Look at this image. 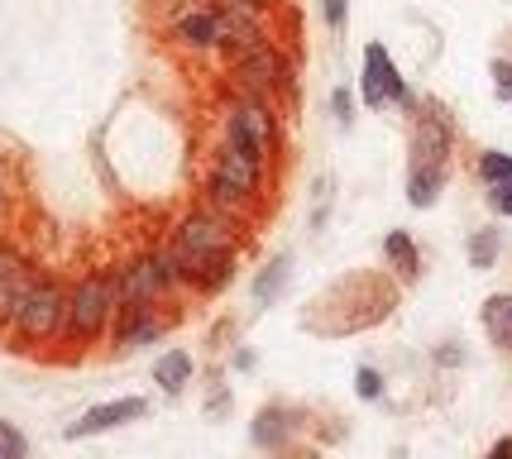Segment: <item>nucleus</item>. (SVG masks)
Listing matches in <instances>:
<instances>
[{"mask_svg":"<svg viewBox=\"0 0 512 459\" xmlns=\"http://www.w3.org/2000/svg\"><path fill=\"white\" fill-rule=\"evenodd\" d=\"M450 153V125L441 115H417V125H412V163H446Z\"/></svg>","mask_w":512,"mask_h":459,"instance_id":"9b49d317","label":"nucleus"},{"mask_svg":"<svg viewBox=\"0 0 512 459\" xmlns=\"http://www.w3.org/2000/svg\"><path fill=\"white\" fill-rule=\"evenodd\" d=\"M34 268L15 254V249H0V316H10V306L20 302V292L29 287Z\"/></svg>","mask_w":512,"mask_h":459,"instance_id":"ddd939ff","label":"nucleus"},{"mask_svg":"<svg viewBox=\"0 0 512 459\" xmlns=\"http://www.w3.org/2000/svg\"><path fill=\"white\" fill-rule=\"evenodd\" d=\"M484 330L498 350H512V292H493L484 302Z\"/></svg>","mask_w":512,"mask_h":459,"instance_id":"2eb2a0df","label":"nucleus"},{"mask_svg":"<svg viewBox=\"0 0 512 459\" xmlns=\"http://www.w3.org/2000/svg\"><path fill=\"white\" fill-rule=\"evenodd\" d=\"M259 187H264V163H254V158H245L240 149L225 144V149L216 153L211 182H206L211 206H221V211H245L249 201L259 197Z\"/></svg>","mask_w":512,"mask_h":459,"instance_id":"20e7f679","label":"nucleus"},{"mask_svg":"<svg viewBox=\"0 0 512 459\" xmlns=\"http://www.w3.org/2000/svg\"><path fill=\"white\" fill-rule=\"evenodd\" d=\"M268 0H225V10H245V15H264Z\"/></svg>","mask_w":512,"mask_h":459,"instance_id":"bb28decb","label":"nucleus"},{"mask_svg":"<svg viewBox=\"0 0 512 459\" xmlns=\"http://www.w3.org/2000/svg\"><path fill=\"white\" fill-rule=\"evenodd\" d=\"M29 455V440L24 431H15L10 421H0V459H24Z\"/></svg>","mask_w":512,"mask_h":459,"instance_id":"412c9836","label":"nucleus"},{"mask_svg":"<svg viewBox=\"0 0 512 459\" xmlns=\"http://www.w3.org/2000/svg\"><path fill=\"white\" fill-rule=\"evenodd\" d=\"M178 34L187 48H216L221 44V15H211V10H192V15H182L178 20Z\"/></svg>","mask_w":512,"mask_h":459,"instance_id":"4468645a","label":"nucleus"},{"mask_svg":"<svg viewBox=\"0 0 512 459\" xmlns=\"http://www.w3.org/2000/svg\"><path fill=\"white\" fill-rule=\"evenodd\" d=\"M139 416H149V402L144 397H115V402H101V407H87V412L77 416L72 426H67L63 436L67 440H87V436H106V431H120V426H130Z\"/></svg>","mask_w":512,"mask_h":459,"instance_id":"6e6552de","label":"nucleus"},{"mask_svg":"<svg viewBox=\"0 0 512 459\" xmlns=\"http://www.w3.org/2000/svg\"><path fill=\"white\" fill-rule=\"evenodd\" d=\"M173 268H178V283H192L201 292H216V287L230 283L235 273V225L216 211H192L173 230V240L163 249Z\"/></svg>","mask_w":512,"mask_h":459,"instance_id":"f257e3e1","label":"nucleus"},{"mask_svg":"<svg viewBox=\"0 0 512 459\" xmlns=\"http://www.w3.org/2000/svg\"><path fill=\"white\" fill-rule=\"evenodd\" d=\"M225 144L240 149L254 163H268V153L278 144V125H273V110L259 96H245L240 106H230L225 115Z\"/></svg>","mask_w":512,"mask_h":459,"instance_id":"39448f33","label":"nucleus"},{"mask_svg":"<svg viewBox=\"0 0 512 459\" xmlns=\"http://www.w3.org/2000/svg\"><path fill=\"white\" fill-rule=\"evenodd\" d=\"M355 393L364 397V402H379V397H383V373L364 364V369L355 373Z\"/></svg>","mask_w":512,"mask_h":459,"instance_id":"4be33fe9","label":"nucleus"},{"mask_svg":"<svg viewBox=\"0 0 512 459\" xmlns=\"http://www.w3.org/2000/svg\"><path fill=\"white\" fill-rule=\"evenodd\" d=\"M498 455H512V440H498V445H493V459Z\"/></svg>","mask_w":512,"mask_h":459,"instance_id":"cd10ccee","label":"nucleus"},{"mask_svg":"<svg viewBox=\"0 0 512 459\" xmlns=\"http://www.w3.org/2000/svg\"><path fill=\"white\" fill-rule=\"evenodd\" d=\"M115 316H120V326H115V345L120 350H144V345L163 340V330H168V321L158 316L154 306H115Z\"/></svg>","mask_w":512,"mask_h":459,"instance_id":"1a4fd4ad","label":"nucleus"},{"mask_svg":"<svg viewBox=\"0 0 512 459\" xmlns=\"http://www.w3.org/2000/svg\"><path fill=\"white\" fill-rule=\"evenodd\" d=\"M20 340H34V345H44L53 335H63L67 326V292L53 278H29V287L20 292V302L10 306V316H5Z\"/></svg>","mask_w":512,"mask_h":459,"instance_id":"7ed1b4c3","label":"nucleus"},{"mask_svg":"<svg viewBox=\"0 0 512 459\" xmlns=\"http://www.w3.org/2000/svg\"><path fill=\"white\" fill-rule=\"evenodd\" d=\"M493 87L503 101H512V63H493Z\"/></svg>","mask_w":512,"mask_h":459,"instance_id":"a878e982","label":"nucleus"},{"mask_svg":"<svg viewBox=\"0 0 512 459\" xmlns=\"http://www.w3.org/2000/svg\"><path fill=\"white\" fill-rule=\"evenodd\" d=\"M235 72H240V87H245V96H259V101H268V96L278 91V58H273V48H268V44L240 53Z\"/></svg>","mask_w":512,"mask_h":459,"instance_id":"9d476101","label":"nucleus"},{"mask_svg":"<svg viewBox=\"0 0 512 459\" xmlns=\"http://www.w3.org/2000/svg\"><path fill=\"white\" fill-rule=\"evenodd\" d=\"M489 206L498 211V216H512V177H503V182H489Z\"/></svg>","mask_w":512,"mask_h":459,"instance_id":"5701e85b","label":"nucleus"},{"mask_svg":"<svg viewBox=\"0 0 512 459\" xmlns=\"http://www.w3.org/2000/svg\"><path fill=\"white\" fill-rule=\"evenodd\" d=\"M288 268H292V259L288 254H278V259H268L264 268H259V278H254V302L259 306H268L283 287H288Z\"/></svg>","mask_w":512,"mask_h":459,"instance_id":"a211bd4d","label":"nucleus"},{"mask_svg":"<svg viewBox=\"0 0 512 459\" xmlns=\"http://www.w3.org/2000/svg\"><path fill=\"white\" fill-rule=\"evenodd\" d=\"M154 383L163 388V393H173L178 397L187 383H192V354L187 350H168L163 359L154 364Z\"/></svg>","mask_w":512,"mask_h":459,"instance_id":"dca6fc26","label":"nucleus"},{"mask_svg":"<svg viewBox=\"0 0 512 459\" xmlns=\"http://www.w3.org/2000/svg\"><path fill=\"white\" fill-rule=\"evenodd\" d=\"M383 254H388V263L398 268L402 278H417L422 273V254H417V244H412L407 230H388L383 235Z\"/></svg>","mask_w":512,"mask_h":459,"instance_id":"f3484780","label":"nucleus"},{"mask_svg":"<svg viewBox=\"0 0 512 459\" xmlns=\"http://www.w3.org/2000/svg\"><path fill=\"white\" fill-rule=\"evenodd\" d=\"M0 197H5V187H0Z\"/></svg>","mask_w":512,"mask_h":459,"instance_id":"c85d7f7f","label":"nucleus"},{"mask_svg":"<svg viewBox=\"0 0 512 459\" xmlns=\"http://www.w3.org/2000/svg\"><path fill=\"white\" fill-rule=\"evenodd\" d=\"M321 15L331 29H345V15H350V0H321Z\"/></svg>","mask_w":512,"mask_h":459,"instance_id":"b1692460","label":"nucleus"},{"mask_svg":"<svg viewBox=\"0 0 512 459\" xmlns=\"http://www.w3.org/2000/svg\"><path fill=\"white\" fill-rule=\"evenodd\" d=\"M331 106H335V120H340V125H350V120H355V101H350V87L335 91Z\"/></svg>","mask_w":512,"mask_h":459,"instance_id":"393cba45","label":"nucleus"},{"mask_svg":"<svg viewBox=\"0 0 512 459\" xmlns=\"http://www.w3.org/2000/svg\"><path fill=\"white\" fill-rule=\"evenodd\" d=\"M441 187H446V163H412V173H407V201L426 211V206H436L441 201Z\"/></svg>","mask_w":512,"mask_h":459,"instance_id":"f8f14e48","label":"nucleus"},{"mask_svg":"<svg viewBox=\"0 0 512 459\" xmlns=\"http://www.w3.org/2000/svg\"><path fill=\"white\" fill-rule=\"evenodd\" d=\"M115 306V273H87L82 283L67 292V326L63 335L67 340H77V345H91V340H101L106 326H111Z\"/></svg>","mask_w":512,"mask_h":459,"instance_id":"f03ea898","label":"nucleus"},{"mask_svg":"<svg viewBox=\"0 0 512 459\" xmlns=\"http://www.w3.org/2000/svg\"><path fill=\"white\" fill-rule=\"evenodd\" d=\"M493 259H498V230H479L469 240V263L474 268H493Z\"/></svg>","mask_w":512,"mask_h":459,"instance_id":"6ab92c4d","label":"nucleus"},{"mask_svg":"<svg viewBox=\"0 0 512 459\" xmlns=\"http://www.w3.org/2000/svg\"><path fill=\"white\" fill-rule=\"evenodd\" d=\"M479 177H484V182H503V177H512V153H484V158H479Z\"/></svg>","mask_w":512,"mask_h":459,"instance_id":"aec40b11","label":"nucleus"},{"mask_svg":"<svg viewBox=\"0 0 512 459\" xmlns=\"http://www.w3.org/2000/svg\"><path fill=\"white\" fill-rule=\"evenodd\" d=\"M359 91H364V106H388V101H407V87H402V72L398 63L388 58L383 44H369L364 48V77H359Z\"/></svg>","mask_w":512,"mask_h":459,"instance_id":"0eeeda50","label":"nucleus"},{"mask_svg":"<svg viewBox=\"0 0 512 459\" xmlns=\"http://www.w3.org/2000/svg\"><path fill=\"white\" fill-rule=\"evenodd\" d=\"M168 287H178V268H173V259L163 249L115 268V297H120V306H154Z\"/></svg>","mask_w":512,"mask_h":459,"instance_id":"423d86ee","label":"nucleus"}]
</instances>
